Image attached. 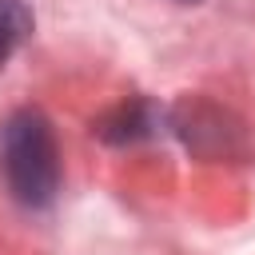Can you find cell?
Segmentation results:
<instances>
[{
    "label": "cell",
    "mask_w": 255,
    "mask_h": 255,
    "mask_svg": "<svg viewBox=\"0 0 255 255\" xmlns=\"http://www.w3.org/2000/svg\"><path fill=\"white\" fill-rule=\"evenodd\" d=\"M0 175L24 207H48L56 199L60 147L52 124L36 108H20L0 124Z\"/></svg>",
    "instance_id": "obj_1"
},
{
    "label": "cell",
    "mask_w": 255,
    "mask_h": 255,
    "mask_svg": "<svg viewBox=\"0 0 255 255\" xmlns=\"http://www.w3.org/2000/svg\"><path fill=\"white\" fill-rule=\"evenodd\" d=\"M32 36V12L20 0H0V68L24 48Z\"/></svg>",
    "instance_id": "obj_2"
},
{
    "label": "cell",
    "mask_w": 255,
    "mask_h": 255,
    "mask_svg": "<svg viewBox=\"0 0 255 255\" xmlns=\"http://www.w3.org/2000/svg\"><path fill=\"white\" fill-rule=\"evenodd\" d=\"M175 4H195V0H175Z\"/></svg>",
    "instance_id": "obj_3"
}]
</instances>
